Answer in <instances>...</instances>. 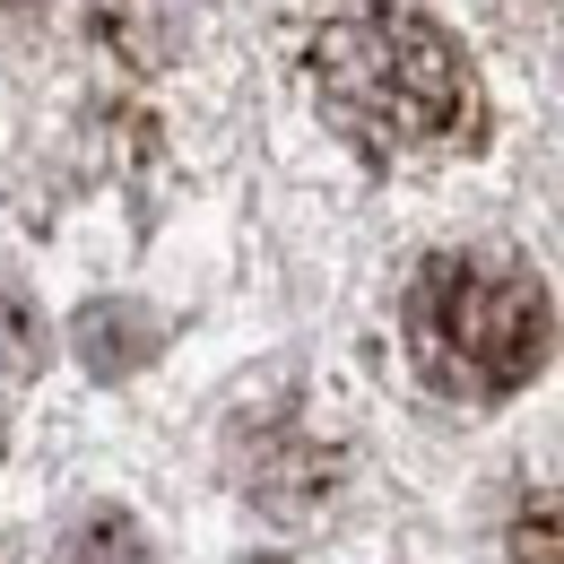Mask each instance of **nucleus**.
Segmentation results:
<instances>
[{"label": "nucleus", "instance_id": "obj_8", "mask_svg": "<svg viewBox=\"0 0 564 564\" xmlns=\"http://www.w3.org/2000/svg\"><path fill=\"white\" fill-rule=\"evenodd\" d=\"M252 564H286V556H252Z\"/></svg>", "mask_w": 564, "mask_h": 564}, {"label": "nucleus", "instance_id": "obj_3", "mask_svg": "<svg viewBox=\"0 0 564 564\" xmlns=\"http://www.w3.org/2000/svg\"><path fill=\"white\" fill-rule=\"evenodd\" d=\"M209 0H87V35L122 62V70H165L183 62V44L200 35Z\"/></svg>", "mask_w": 564, "mask_h": 564}, {"label": "nucleus", "instance_id": "obj_4", "mask_svg": "<svg viewBox=\"0 0 564 564\" xmlns=\"http://www.w3.org/2000/svg\"><path fill=\"white\" fill-rule=\"evenodd\" d=\"M243 487L261 495L270 512H313V503H330V495H339V452H330V443H313V434H270V443H261V460L243 469Z\"/></svg>", "mask_w": 564, "mask_h": 564}, {"label": "nucleus", "instance_id": "obj_2", "mask_svg": "<svg viewBox=\"0 0 564 564\" xmlns=\"http://www.w3.org/2000/svg\"><path fill=\"white\" fill-rule=\"evenodd\" d=\"M556 348V304L512 252H434L409 286V356L443 400H512Z\"/></svg>", "mask_w": 564, "mask_h": 564}, {"label": "nucleus", "instance_id": "obj_5", "mask_svg": "<svg viewBox=\"0 0 564 564\" xmlns=\"http://www.w3.org/2000/svg\"><path fill=\"white\" fill-rule=\"evenodd\" d=\"M62 564H148V530L131 512H87L62 539Z\"/></svg>", "mask_w": 564, "mask_h": 564}, {"label": "nucleus", "instance_id": "obj_1", "mask_svg": "<svg viewBox=\"0 0 564 564\" xmlns=\"http://www.w3.org/2000/svg\"><path fill=\"white\" fill-rule=\"evenodd\" d=\"M304 78L322 122L373 165H443L487 140V87L469 53L417 9H391V0L339 9L313 35Z\"/></svg>", "mask_w": 564, "mask_h": 564}, {"label": "nucleus", "instance_id": "obj_6", "mask_svg": "<svg viewBox=\"0 0 564 564\" xmlns=\"http://www.w3.org/2000/svg\"><path fill=\"white\" fill-rule=\"evenodd\" d=\"M503 564H564V487L530 495L503 530Z\"/></svg>", "mask_w": 564, "mask_h": 564}, {"label": "nucleus", "instance_id": "obj_7", "mask_svg": "<svg viewBox=\"0 0 564 564\" xmlns=\"http://www.w3.org/2000/svg\"><path fill=\"white\" fill-rule=\"evenodd\" d=\"M18 9H35V0H0V18H18Z\"/></svg>", "mask_w": 564, "mask_h": 564}]
</instances>
